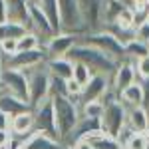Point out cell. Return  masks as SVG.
Wrapping results in <instances>:
<instances>
[{"label": "cell", "mask_w": 149, "mask_h": 149, "mask_svg": "<svg viewBox=\"0 0 149 149\" xmlns=\"http://www.w3.org/2000/svg\"><path fill=\"white\" fill-rule=\"evenodd\" d=\"M66 58H70L72 62H80L84 66H88L93 76L100 74V76L111 78L115 74V70H117V66H119L115 60H111L107 54H103L102 50L90 46V44H84L80 40H78V44L68 52Z\"/></svg>", "instance_id": "cell-1"}, {"label": "cell", "mask_w": 149, "mask_h": 149, "mask_svg": "<svg viewBox=\"0 0 149 149\" xmlns=\"http://www.w3.org/2000/svg\"><path fill=\"white\" fill-rule=\"evenodd\" d=\"M52 105H54V117H56V127L60 139H64L70 131L76 127L80 119V105L70 100L68 95H52Z\"/></svg>", "instance_id": "cell-2"}, {"label": "cell", "mask_w": 149, "mask_h": 149, "mask_svg": "<svg viewBox=\"0 0 149 149\" xmlns=\"http://www.w3.org/2000/svg\"><path fill=\"white\" fill-rule=\"evenodd\" d=\"M78 40L84 42V44H90V46L97 48V50H102L103 54H107V56L115 60L117 64H121V62H125V50H123V44L121 42H117L113 36L109 34V32H105V30H95V32H84V34L78 36Z\"/></svg>", "instance_id": "cell-3"}, {"label": "cell", "mask_w": 149, "mask_h": 149, "mask_svg": "<svg viewBox=\"0 0 149 149\" xmlns=\"http://www.w3.org/2000/svg\"><path fill=\"white\" fill-rule=\"evenodd\" d=\"M24 74L28 80V103L30 107H34L50 97V72L46 64H42V66L26 70Z\"/></svg>", "instance_id": "cell-4"}, {"label": "cell", "mask_w": 149, "mask_h": 149, "mask_svg": "<svg viewBox=\"0 0 149 149\" xmlns=\"http://www.w3.org/2000/svg\"><path fill=\"white\" fill-rule=\"evenodd\" d=\"M2 60V68H10V70H20V72H26L30 68H36V66H42L46 64L48 54L44 46L36 48V50H26V52H16L12 56H0Z\"/></svg>", "instance_id": "cell-5"}, {"label": "cell", "mask_w": 149, "mask_h": 149, "mask_svg": "<svg viewBox=\"0 0 149 149\" xmlns=\"http://www.w3.org/2000/svg\"><path fill=\"white\" fill-rule=\"evenodd\" d=\"M125 107L119 102L103 105V113L100 117V129L111 137H119L121 131L125 129Z\"/></svg>", "instance_id": "cell-6"}, {"label": "cell", "mask_w": 149, "mask_h": 149, "mask_svg": "<svg viewBox=\"0 0 149 149\" xmlns=\"http://www.w3.org/2000/svg\"><path fill=\"white\" fill-rule=\"evenodd\" d=\"M32 115H34V133H44L54 139H60L56 127V117H54V105L52 100L48 97L42 103H38L32 107Z\"/></svg>", "instance_id": "cell-7"}, {"label": "cell", "mask_w": 149, "mask_h": 149, "mask_svg": "<svg viewBox=\"0 0 149 149\" xmlns=\"http://www.w3.org/2000/svg\"><path fill=\"white\" fill-rule=\"evenodd\" d=\"M60 6V20H62V32L70 34H84V24L80 16V4L78 0H58Z\"/></svg>", "instance_id": "cell-8"}, {"label": "cell", "mask_w": 149, "mask_h": 149, "mask_svg": "<svg viewBox=\"0 0 149 149\" xmlns=\"http://www.w3.org/2000/svg\"><path fill=\"white\" fill-rule=\"evenodd\" d=\"M0 90H4V92H8V93H14L16 97L28 102V80H26V74L20 72V70L2 68Z\"/></svg>", "instance_id": "cell-9"}, {"label": "cell", "mask_w": 149, "mask_h": 149, "mask_svg": "<svg viewBox=\"0 0 149 149\" xmlns=\"http://www.w3.org/2000/svg\"><path fill=\"white\" fill-rule=\"evenodd\" d=\"M103 2L105 0H78L84 32H95L102 28L103 20Z\"/></svg>", "instance_id": "cell-10"}, {"label": "cell", "mask_w": 149, "mask_h": 149, "mask_svg": "<svg viewBox=\"0 0 149 149\" xmlns=\"http://www.w3.org/2000/svg\"><path fill=\"white\" fill-rule=\"evenodd\" d=\"M78 44V34H70V32H58L52 34L44 42L48 58H64L68 56V52Z\"/></svg>", "instance_id": "cell-11"}, {"label": "cell", "mask_w": 149, "mask_h": 149, "mask_svg": "<svg viewBox=\"0 0 149 149\" xmlns=\"http://www.w3.org/2000/svg\"><path fill=\"white\" fill-rule=\"evenodd\" d=\"M109 88H111V78L100 76V74L92 76V80L81 88V93L78 97V105H84L88 102H100L103 97V93L107 92Z\"/></svg>", "instance_id": "cell-12"}, {"label": "cell", "mask_w": 149, "mask_h": 149, "mask_svg": "<svg viewBox=\"0 0 149 149\" xmlns=\"http://www.w3.org/2000/svg\"><path fill=\"white\" fill-rule=\"evenodd\" d=\"M135 81H137L135 66H133L131 60H125V62H121V64L117 66L115 74L111 76V88H113V92L119 95L125 88H129V86L135 84Z\"/></svg>", "instance_id": "cell-13"}, {"label": "cell", "mask_w": 149, "mask_h": 149, "mask_svg": "<svg viewBox=\"0 0 149 149\" xmlns=\"http://www.w3.org/2000/svg\"><path fill=\"white\" fill-rule=\"evenodd\" d=\"M12 137H18L26 141L34 133V115H32V109L30 111H24V113H18L10 117V129H8Z\"/></svg>", "instance_id": "cell-14"}, {"label": "cell", "mask_w": 149, "mask_h": 149, "mask_svg": "<svg viewBox=\"0 0 149 149\" xmlns=\"http://www.w3.org/2000/svg\"><path fill=\"white\" fill-rule=\"evenodd\" d=\"M125 127L131 133H147L149 131V113L139 105V107H129L125 109Z\"/></svg>", "instance_id": "cell-15"}, {"label": "cell", "mask_w": 149, "mask_h": 149, "mask_svg": "<svg viewBox=\"0 0 149 149\" xmlns=\"http://www.w3.org/2000/svg\"><path fill=\"white\" fill-rule=\"evenodd\" d=\"M0 109L8 115V117H14V115H18V113L30 111L32 107H30L28 102L16 97L14 93H8V92H4V90H0Z\"/></svg>", "instance_id": "cell-16"}, {"label": "cell", "mask_w": 149, "mask_h": 149, "mask_svg": "<svg viewBox=\"0 0 149 149\" xmlns=\"http://www.w3.org/2000/svg\"><path fill=\"white\" fill-rule=\"evenodd\" d=\"M46 68L50 72L52 78H60V80H72L74 74V62L70 58H48L46 60Z\"/></svg>", "instance_id": "cell-17"}, {"label": "cell", "mask_w": 149, "mask_h": 149, "mask_svg": "<svg viewBox=\"0 0 149 149\" xmlns=\"http://www.w3.org/2000/svg\"><path fill=\"white\" fill-rule=\"evenodd\" d=\"M6 10H8V20L18 22L30 30V16H28V0H4Z\"/></svg>", "instance_id": "cell-18"}, {"label": "cell", "mask_w": 149, "mask_h": 149, "mask_svg": "<svg viewBox=\"0 0 149 149\" xmlns=\"http://www.w3.org/2000/svg\"><path fill=\"white\" fill-rule=\"evenodd\" d=\"M22 149H68L60 139H54L44 133H32L24 141Z\"/></svg>", "instance_id": "cell-19"}, {"label": "cell", "mask_w": 149, "mask_h": 149, "mask_svg": "<svg viewBox=\"0 0 149 149\" xmlns=\"http://www.w3.org/2000/svg\"><path fill=\"white\" fill-rule=\"evenodd\" d=\"M84 141H88L93 149H123V145H121V141H119V139L111 137V135H107V133H103L102 129L90 133Z\"/></svg>", "instance_id": "cell-20"}, {"label": "cell", "mask_w": 149, "mask_h": 149, "mask_svg": "<svg viewBox=\"0 0 149 149\" xmlns=\"http://www.w3.org/2000/svg\"><path fill=\"white\" fill-rule=\"evenodd\" d=\"M36 4L42 8L44 14H46L48 22H50L52 30H54V34L62 32V20H60V6H58V0H38Z\"/></svg>", "instance_id": "cell-21"}, {"label": "cell", "mask_w": 149, "mask_h": 149, "mask_svg": "<svg viewBox=\"0 0 149 149\" xmlns=\"http://www.w3.org/2000/svg\"><path fill=\"white\" fill-rule=\"evenodd\" d=\"M117 100H119V103H121L125 109H129V107H139V105L143 103V92H141L139 81H135V84H131L129 88H125L123 92L117 95Z\"/></svg>", "instance_id": "cell-22"}, {"label": "cell", "mask_w": 149, "mask_h": 149, "mask_svg": "<svg viewBox=\"0 0 149 149\" xmlns=\"http://www.w3.org/2000/svg\"><path fill=\"white\" fill-rule=\"evenodd\" d=\"M28 32V28L22 26L18 22H12V20H6V22H0V42L2 40H8V38H20L22 34Z\"/></svg>", "instance_id": "cell-23"}, {"label": "cell", "mask_w": 149, "mask_h": 149, "mask_svg": "<svg viewBox=\"0 0 149 149\" xmlns=\"http://www.w3.org/2000/svg\"><path fill=\"white\" fill-rule=\"evenodd\" d=\"M123 50H125V58L131 60V62H135V60H139V58H143V56L149 54V46L145 42H139V40L127 42L125 46H123Z\"/></svg>", "instance_id": "cell-24"}, {"label": "cell", "mask_w": 149, "mask_h": 149, "mask_svg": "<svg viewBox=\"0 0 149 149\" xmlns=\"http://www.w3.org/2000/svg\"><path fill=\"white\" fill-rule=\"evenodd\" d=\"M44 46V42H42V38L34 32H26L18 38V52H26V50H36V48H42Z\"/></svg>", "instance_id": "cell-25"}, {"label": "cell", "mask_w": 149, "mask_h": 149, "mask_svg": "<svg viewBox=\"0 0 149 149\" xmlns=\"http://www.w3.org/2000/svg\"><path fill=\"white\" fill-rule=\"evenodd\" d=\"M92 72H90V68L88 66H84V64H80V62H74V74H72V80L76 81L78 86H86L88 81L92 80Z\"/></svg>", "instance_id": "cell-26"}, {"label": "cell", "mask_w": 149, "mask_h": 149, "mask_svg": "<svg viewBox=\"0 0 149 149\" xmlns=\"http://www.w3.org/2000/svg\"><path fill=\"white\" fill-rule=\"evenodd\" d=\"M103 113V103L102 102H88L80 105V115L84 117H92V119H100Z\"/></svg>", "instance_id": "cell-27"}, {"label": "cell", "mask_w": 149, "mask_h": 149, "mask_svg": "<svg viewBox=\"0 0 149 149\" xmlns=\"http://www.w3.org/2000/svg\"><path fill=\"white\" fill-rule=\"evenodd\" d=\"M52 95H68V81L50 76V97Z\"/></svg>", "instance_id": "cell-28"}, {"label": "cell", "mask_w": 149, "mask_h": 149, "mask_svg": "<svg viewBox=\"0 0 149 149\" xmlns=\"http://www.w3.org/2000/svg\"><path fill=\"white\" fill-rule=\"evenodd\" d=\"M135 66V74H137V80H147L149 78V54L143 58H139L133 62Z\"/></svg>", "instance_id": "cell-29"}, {"label": "cell", "mask_w": 149, "mask_h": 149, "mask_svg": "<svg viewBox=\"0 0 149 149\" xmlns=\"http://www.w3.org/2000/svg\"><path fill=\"white\" fill-rule=\"evenodd\" d=\"M113 24L121 26V28H129V30H133V10H131V8H123L121 14L117 16V20H115Z\"/></svg>", "instance_id": "cell-30"}, {"label": "cell", "mask_w": 149, "mask_h": 149, "mask_svg": "<svg viewBox=\"0 0 149 149\" xmlns=\"http://www.w3.org/2000/svg\"><path fill=\"white\" fill-rule=\"evenodd\" d=\"M18 52V40L16 38H8L0 42V56H12Z\"/></svg>", "instance_id": "cell-31"}, {"label": "cell", "mask_w": 149, "mask_h": 149, "mask_svg": "<svg viewBox=\"0 0 149 149\" xmlns=\"http://www.w3.org/2000/svg\"><path fill=\"white\" fill-rule=\"evenodd\" d=\"M135 40H139V42H145L149 46V24L143 22L139 24L137 28H135Z\"/></svg>", "instance_id": "cell-32"}, {"label": "cell", "mask_w": 149, "mask_h": 149, "mask_svg": "<svg viewBox=\"0 0 149 149\" xmlns=\"http://www.w3.org/2000/svg\"><path fill=\"white\" fill-rule=\"evenodd\" d=\"M137 81H139V86H141V92H143V103H141V107L149 113V78L147 80H137Z\"/></svg>", "instance_id": "cell-33"}, {"label": "cell", "mask_w": 149, "mask_h": 149, "mask_svg": "<svg viewBox=\"0 0 149 149\" xmlns=\"http://www.w3.org/2000/svg\"><path fill=\"white\" fill-rule=\"evenodd\" d=\"M0 129H2V131H8V129H10V117L4 113L2 109H0Z\"/></svg>", "instance_id": "cell-34"}, {"label": "cell", "mask_w": 149, "mask_h": 149, "mask_svg": "<svg viewBox=\"0 0 149 149\" xmlns=\"http://www.w3.org/2000/svg\"><path fill=\"white\" fill-rule=\"evenodd\" d=\"M8 20V10H6V2L0 0V22H6Z\"/></svg>", "instance_id": "cell-35"}, {"label": "cell", "mask_w": 149, "mask_h": 149, "mask_svg": "<svg viewBox=\"0 0 149 149\" xmlns=\"http://www.w3.org/2000/svg\"><path fill=\"white\" fill-rule=\"evenodd\" d=\"M72 149H93V147L88 143V141H84V139H81V141H78V143H76Z\"/></svg>", "instance_id": "cell-36"}, {"label": "cell", "mask_w": 149, "mask_h": 149, "mask_svg": "<svg viewBox=\"0 0 149 149\" xmlns=\"http://www.w3.org/2000/svg\"><path fill=\"white\" fill-rule=\"evenodd\" d=\"M8 137H10V133H8V131H2V129H0V147H4V145H6Z\"/></svg>", "instance_id": "cell-37"}, {"label": "cell", "mask_w": 149, "mask_h": 149, "mask_svg": "<svg viewBox=\"0 0 149 149\" xmlns=\"http://www.w3.org/2000/svg\"><path fill=\"white\" fill-rule=\"evenodd\" d=\"M117 2H121L125 8H133L135 6V0H117Z\"/></svg>", "instance_id": "cell-38"}, {"label": "cell", "mask_w": 149, "mask_h": 149, "mask_svg": "<svg viewBox=\"0 0 149 149\" xmlns=\"http://www.w3.org/2000/svg\"><path fill=\"white\" fill-rule=\"evenodd\" d=\"M145 149H149V131H147V139H145Z\"/></svg>", "instance_id": "cell-39"}, {"label": "cell", "mask_w": 149, "mask_h": 149, "mask_svg": "<svg viewBox=\"0 0 149 149\" xmlns=\"http://www.w3.org/2000/svg\"><path fill=\"white\" fill-rule=\"evenodd\" d=\"M0 74H2V60H0Z\"/></svg>", "instance_id": "cell-40"}, {"label": "cell", "mask_w": 149, "mask_h": 149, "mask_svg": "<svg viewBox=\"0 0 149 149\" xmlns=\"http://www.w3.org/2000/svg\"><path fill=\"white\" fill-rule=\"evenodd\" d=\"M145 22H147V24H149V12H147V20H145Z\"/></svg>", "instance_id": "cell-41"}, {"label": "cell", "mask_w": 149, "mask_h": 149, "mask_svg": "<svg viewBox=\"0 0 149 149\" xmlns=\"http://www.w3.org/2000/svg\"><path fill=\"white\" fill-rule=\"evenodd\" d=\"M28 2H38V0H28Z\"/></svg>", "instance_id": "cell-42"}]
</instances>
